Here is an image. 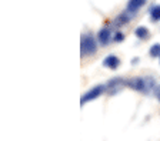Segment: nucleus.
I'll list each match as a JSON object with an SVG mask.
<instances>
[{"label":"nucleus","mask_w":160,"mask_h":141,"mask_svg":"<svg viewBox=\"0 0 160 141\" xmlns=\"http://www.w3.org/2000/svg\"><path fill=\"white\" fill-rule=\"evenodd\" d=\"M113 40L116 41V43H120V41H123V40H124V34H123V33H120V31H117V33L114 34Z\"/></svg>","instance_id":"obj_11"},{"label":"nucleus","mask_w":160,"mask_h":141,"mask_svg":"<svg viewBox=\"0 0 160 141\" xmlns=\"http://www.w3.org/2000/svg\"><path fill=\"white\" fill-rule=\"evenodd\" d=\"M103 91H106L104 86H96V87L92 88V90H89L83 96V97H82V100H80V104L83 106V104H86L87 101H92V100H94V98L100 97V96L103 94Z\"/></svg>","instance_id":"obj_4"},{"label":"nucleus","mask_w":160,"mask_h":141,"mask_svg":"<svg viewBox=\"0 0 160 141\" xmlns=\"http://www.w3.org/2000/svg\"><path fill=\"white\" fill-rule=\"evenodd\" d=\"M97 39H99V41L103 44V46L109 44L110 40H112V33H110L109 27H103V29H100V31L97 33Z\"/></svg>","instance_id":"obj_5"},{"label":"nucleus","mask_w":160,"mask_h":141,"mask_svg":"<svg viewBox=\"0 0 160 141\" xmlns=\"http://www.w3.org/2000/svg\"><path fill=\"white\" fill-rule=\"evenodd\" d=\"M150 56L152 57H160V44L156 43L150 47Z\"/></svg>","instance_id":"obj_10"},{"label":"nucleus","mask_w":160,"mask_h":141,"mask_svg":"<svg viewBox=\"0 0 160 141\" xmlns=\"http://www.w3.org/2000/svg\"><path fill=\"white\" fill-rule=\"evenodd\" d=\"M82 57L83 56H92L97 51V43L92 34L82 36Z\"/></svg>","instance_id":"obj_1"},{"label":"nucleus","mask_w":160,"mask_h":141,"mask_svg":"<svg viewBox=\"0 0 160 141\" xmlns=\"http://www.w3.org/2000/svg\"><path fill=\"white\" fill-rule=\"evenodd\" d=\"M103 64L106 66V67L114 70V68H117L120 66V60H119V57H116V56H107V57L104 59Z\"/></svg>","instance_id":"obj_6"},{"label":"nucleus","mask_w":160,"mask_h":141,"mask_svg":"<svg viewBox=\"0 0 160 141\" xmlns=\"http://www.w3.org/2000/svg\"><path fill=\"white\" fill-rule=\"evenodd\" d=\"M124 86H126V80H123L122 77H116V78H112L104 86V88H106V93L109 96H116L117 93H120V91L123 90Z\"/></svg>","instance_id":"obj_2"},{"label":"nucleus","mask_w":160,"mask_h":141,"mask_svg":"<svg viewBox=\"0 0 160 141\" xmlns=\"http://www.w3.org/2000/svg\"><path fill=\"white\" fill-rule=\"evenodd\" d=\"M136 36L139 37V39H142V40H146V39H149V36H150V31H149V29H146L144 26H140V27H137L136 29Z\"/></svg>","instance_id":"obj_8"},{"label":"nucleus","mask_w":160,"mask_h":141,"mask_svg":"<svg viewBox=\"0 0 160 141\" xmlns=\"http://www.w3.org/2000/svg\"><path fill=\"white\" fill-rule=\"evenodd\" d=\"M144 3H146V0H129V3H127V10L136 13L140 7L144 6Z\"/></svg>","instance_id":"obj_7"},{"label":"nucleus","mask_w":160,"mask_h":141,"mask_svg":"<svg viewBox=\"0 0 160 141\" xmlns=\"http://www.w3.org/2000/svg\"><path fill=\"white\" fill-rule=\"evenodd\" d=\"M150 17L153 21L160 20V6H154L150 9Z\"/></svg>","instance_id":"obj_9"},{"label":"nucleus","mask_w":160,"mask_h":141,"mask_svg":"<svg viewBox=\"0 0 160 141\" xmlns=\"http://www.w3.org/2000/svg\"><path fill=\"white\" fill-rule=\"evenodd\" d=\"M156 97L160 100V87H159V88H156Z\"/></svg>","instance_id":"obj_12"},{"label":"nucleus","mask_w":160,"mask_h":141,"mask_svg":"<svg viewBox=\"0 0 160 141\" xmlns=\"http://www.w3.org/2000/svg\"><path fill=\"white\" fill-rule=\"evenodd\" d=\"M147 84L149 83H146L144 78H140V77H133V78L126 80L127 87H130L132 90H134V91H140V93H147V91H149V88L146 87Z\"/></svg>","instance_id":"obj_3"}]
</instances>
